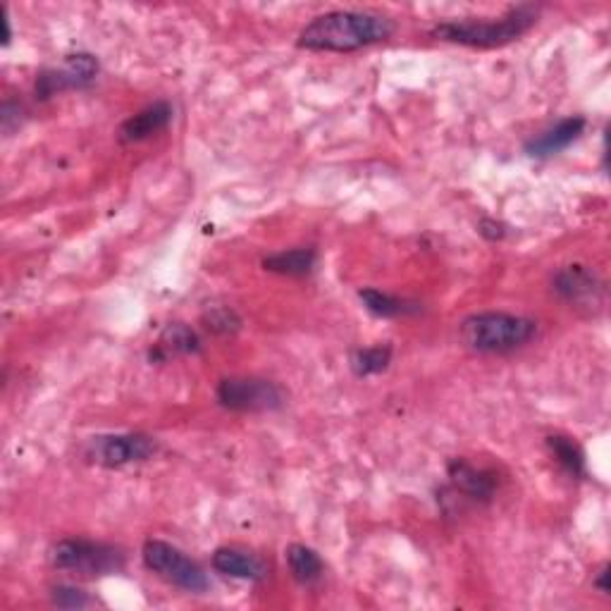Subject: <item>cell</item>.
<instances>
[{
	"mask_svg": "<svg viewBox=\"0 0 611 611\" xmlns=\"http://www.w3.org/2000/svg\"><path fill=\"white\" fill-rule=\"evenodd\" d=\"M397 24L387 14L371 10H332L318 14L299 32V49L318 53H354L387 41Z\"/></svg>",
	"mask_w": 611,
	"mask_h": 611,
	"instance_id": "6da1fadb",
	"label": "cell"
},
{
	"mask_svg": "<svg viewBox=\"0 0 611 611\" xmlns=\"http://www.w3.org/2000/svg\"><path fill=\"white\" fill-rule=\"evenodd\" d=\"M540 18V6L523 3L508 8L500 18H463L432 26V36L469 49H502L526 36Z\"/></svg>",
	"mask_w": 611,
	"mask_h": 611,
	"instance_id": "7a4b0ae2",
	"label": "cell"
},
{
	"mask_svg": "<svg viewBox=\"0 0 611 611\" xmlns=\"http://www.w3.org/2000/svg\"><path fill=\"white\" fill-rule=\"evenodd\" d=\"M461 342L478 354H508L526 346L535 334L537 323L526 315L485 311L473 313L459 328Z\"/></svg>",
	"mask_w": 611,
	"mask_h": 611,
	"instance_id": "3957f363",
	"label": "cell"
},
{
	"mask_svg": "<svg viewBox=\"0 0 611 611\" xmlns=\"http://www.w3.org/2000/svg\"><path fill=\"white\" fill-rule=\"evenodd\" d=\"M55 569L77 574L82 578H104L125 569V551L115 545L86 540V537H67L51 549Z\"/></svg>",
	"mask_w": 611,
	"mask_h": 611,
	"instance_id": "277c9868",
	"label": "cell"
},
{
	"mask_svg": "<svg viewBox=\"0 0 611 611\" xmlns=\"http://www.w3.org/2000/svg\"><path fill=\"white\" fill-rule=\"evenodd\" d=\"M141 559L149 571H153L158 578H163L165 583L180 588L192 594H203L211 590V580L206 571L201 569L192 557H186L180 547H174L165 540H151L143 543Z\"/></svg>",
	"mask_w": 611,
	"mask_h": 611,
	"instance_id": "5b68a950",
	"label": "cell"
},
{
	"mask_svg": "<svg viewBox=\"0 0 611 611\" xmlns=\"http://www.w3.org/2000/svg\"><path fill=\"white\" fill-rule=\"evenodd\" d=\"M217 404L227 411L237 414H266V411H278L285 406L287 395L285 389L266 380V377H223L215 389Z\"/></svg>",
	"mask_w": 611,
	"mask_h": 611,
	"instance_id": "8992f818",
	"label": "cell"
},
{
	"mask_svg": "<svg viewBox=\"0 0 611 611\" xmlns=\"http://www.w3.org/2000/svg\"><path fill=\"white\" fill-rule=\"evenodd\" d=\"M158 440L147 432H115V435H96L82 447V457L104 465V469H122L129 463H143L158 454Z\"/></svg>",
	"mask_w": 611,
	"mask_h": 611,
	"instance_id": "52a82bcc",
	"label": "cell"
},
{
	"mask_svg": "<svg viewBox=\"0 0 611 611\" xmlns=\"http://www.w3.org/2000/svg\"><path fill=\"white\" fill-rule=\"evenodd\" d=\"M551 292L583 315L602 313L607 303V287L602 278L588 266H566L551 278Z\"/></svg>",
	"mask_w": 611,
	"mask_h": 611,
	"instance_id": "ba28073f",
	"label": "cell"
},
{
	"mask_svg": "<svg viewBox=\"0 0 611 611\" xmlns=\"http://www.w3.org/2000/svg\"><path fill=\"white\" fill-rule=\"evenodd\" d=\"M98 69L100 65L92 53H72L65 57L61 67L43 69L36 77V98L49 100L57 94L86 89V86L96 82Z\"/></svg>",
	"mask_w": 611,
	"mask_h": 611,
	"instance_id": "9c48e42d",
	"label": "cell"
},
{
	"mask_svg": "<svg viewBox=\"0 0 611 611\" xmlns=\"http://www.w3.org/2000/svg\"><path fill=\"white\" fill-rule=\"evenodd\" d=\"M447 478L452 490L471 502H490L500 485L497 473L490 469H480V465H473L465 459L449 461Z\"/></svg>",
	"mask_w": 611,
	"mask_h": 611,
	"instance_id": "30bf717a",
	"label": "cell"
},
{
	"mask_svg": "<svg viewBox=\"0 0 611 611\" xmlns=\"http://www.w3.org/2000/svg\"><path fill=\"white\" fill-rule=\"evenodd\" d=\"M211 566L215 574L237 580H251V583H260V580H266L270 574V566L264 559L242 547L215 549L211 557Z\"/></svg>",
	"mask_w": 611,
	"mask_h": 611,
	"instance_id": "8fae6325",
	"label": "cell"
},
{
	"mask_svg": "<svg viewBox=\"0 0 611 611\" xmlns=\"http://www.w3.org/2000/svg\"><path fill=\"white\" fill-rule=\"evenodd\" d=\"M174 118V108L168 104V100H156V104L141 108L132 118H127L120 129H118V139L120 143H139L147 141L156 135L168 129V125Z\"/></svg>",
	"mask_w": 611,
	"mask_h": 611,
	"instance_id": "7c38bea8",
	"label": "cell"
},
{
	"mask_svg": "<svg viewBox=\"0 0 611 611\" xmlns=\"http://www.w3.org/2000/svg\"><path fill=\"white\" fill-rule=\"evenodd\" d=\"M586 127H588V122H586V118H580V115H574V118H564L555 127L545 129L543 135H537L535 139H530L526 143V153L530 158L557 156V153L569 149L574 141H578L580 135L586 132Z\"/></svg>",
	"mask_w": 611,
	"mask_h": 611,
	"instance_id": "4fadbf2b",
	"label": "cell"
},
{
	"mask_svg": "<svg viewBox=\"0 0 611 611\" xmlns=\"http://www.w3.org/2000/svg\"><path fill=\"white\" fill-rule=\"evenodd\" d=\"M201 352L199 334L184 323H170L151 349V361H168L172 356H189Z\"/></svg>",
	"mask_w": 611,
	"mask_h": 611,
	"instance_id": "5bb4252c",
	"label": "cell"
},
{
	"mask_svg": "<svg viewBox=\"0 0 611 611\" xmlns=\"http://www.w3.org/2000/svg\"><path fill=\"white\" fill-rule=\"evenodd\" d=\"M318 251L313 246H297V249L278 251L264 258V268L275 275H285V278H309L315 270Z\"/></svg>",
	"mask_w": 611,
	"mask_h": 611,
	"instance_id": "9a60e30c",
	"label": "cell"
},
{
	"mask_svg": "<svg viewBox=\"0 0 611 611\" xmlns=\"http://www.w3.org/2000/svg\"><path fill=\"white\" fill-rule=\"evenodd\" d=\"M287 566L292 571V578L303 588H313L325 576V561L320 559L318 551L309 545H289L287 547Z\"/></svg>",
	"mask_w": 611,
	"mask_h": 611,
	"instance_id": "2e32d148",
	"label": "cell"
},
{
	"mask_svg": "<svg viewBox=\"0 0 611 611\" xmlns=\"http://www.w3.org/2000/svg\"><path fill=\"white\" fill-rule=\"evenodd\" d=\"M358 299L363 303V309L377 318H401V315H411V313L420 311V306L416 301L387 294V292H380V289H373V287H363L358 292Z\"/></svg>",
	"mask_w": 611,
	"mask_h": 611,
	"instance_id": "e0dca14e",
	"label": "cell"
},
{
	"mask_svg": "<svg viewBox=\"0 0 611 611\" xmlns=\"http://www.w3.org/2000/svg\"><path fill=\"white\" fill-rule=\"evenodd\" d=\"M547 449L571 478H586V454L571 438H566V435H549Z\"/></svg>",
	"mask_w": 611,
	"mask_h": 611,
	"instance_id": "ac0fdd59",
	"label": "cell"
},
{
	"mask_svg": "<svg viewBox=\"0 0 611 611\" xmlns=\"http://www.w3.org/2000/svg\"><path fill=\"white\" fill-rule=\"evenodd\" d=\"M392 363V346L375 344L366 349H356L352 354V371L356 377H371L389 368Z\"/></svg>",
	"mask_w": 611,
	"mask_h": 611,
	"instance_id": "d6986e66",
	"label": "cell"
},
{
	"mask_svg": "<svg viewBox=\"0 0 611 611\" xmlns=\"http://www.w3.org/2000/svg\"><path fill=\"white\" fill-rule=\"evenodd\" d=\"M203 325L213 334H235L242 328V318L223 306V309H213L211 313L203 315Z\"/></svg>",
	"mask_w": 611,
	"mask_h": 611,
	"instance_id": "ffe728a7",
	"label": "cell"
},
{
	"mask_svg": "<svg viewBox=\"0 0 611 611\" xmlns=\"http://www.w3.org/2000/svg\"><path fill=\"white\" fill-rule=\"evenodd\" d=\"M51 602L57 609H86L94 604L89 592H84L82 588H75V586H55L51 590Z\"/></svg>",
	"mask_w": 611,
	"mask_h": 611,
	"instance_id": "44dd1931",
	"label": "cell"
},
{
	"mask_svg": "<svg viewBox=\"0 0 611 611\" xmlns=\"http://www.w3.org/2000/svg\"><path fill=\"white\" fill-rule=\"evenodd\" d=\"M24 106L18 104V100H6L3 104V110H0V125H3V132L6 137H10L14 129L22 127V120H24Z\"/></svg>",
	"mask_w": 611,
	"mask_h": 611,
	"instance_id": "7402d4cb",
	"label": "cell"
},
{
	"mask_svg": "<svg viewBox=\"0 0 611 611\" xmlns=\"http://www.w3.org/2000/svg\"><path fill=\"white\" fill-rule=\"evenodd\" d=\"M478 232L487 242H502L506 237L508 227L502 221H494V217H483V221H480V225H478Z\"/></svg>",
	"mask_w": 611,
	"mask_h": 611,
	"instance_id": "603a6c76",
	"label": "cell"
},
{
	"mask_svg": "<svg viewBox=\"0 0 611 611\" xmlns=\"http://www.w3.org/2000/svg\"><path fill=\"white\" fill-rule=\"evenodd\" d=\"M607 580H609V566H607V564H602V569H600L598 574H594L592 586H594V588H598V592H602V594H609V583H607Z\"/></svg>",
	"mask_w": 611,
	"mask_h": 611,
	"instance_id": "cb8c5ba5",
	"label": "cell"
}]
</instances>
